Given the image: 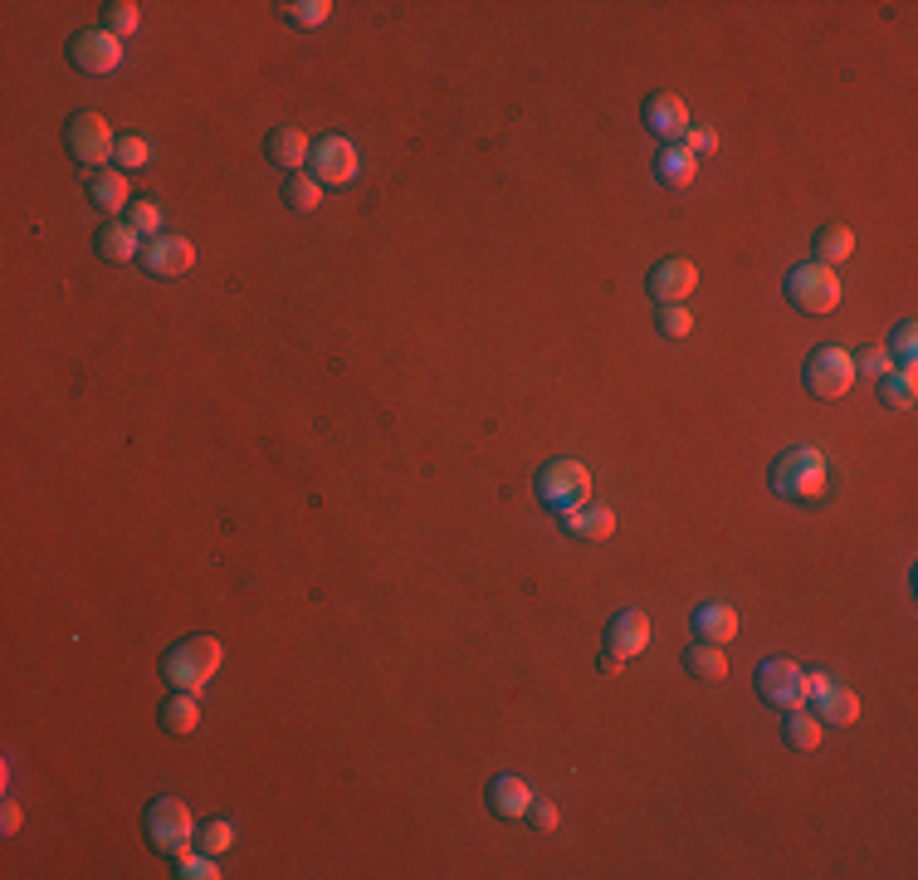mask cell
<instances>
[{
    "instance_id": "1",
    "label": "cell",
    "mask_w": 918,
    "mask_h": 880,
    "mask_svg": "<svg viewBox=\"0 0 918 880\" xmlns=\"http://www.w3.org/2000/svg\"><path fill=\"white\" fill-rule=\"evenodd\" d=\"M825 480H831V470H825V455L816 446L781 450V455L773 460V470H767V484H773V494H781V500H797V504L821 500Z\"/></svg>"
},
{
    "instance_id": "2",
    "label": "cell",
    "mask_w": 918,
    "mask_h": 880,
    "mask_svg": "<svg viewBox=\"0 0 918 880\" xmlns=\"http://www.w3.org/2000/svg\"><path fill=\"white\" fill-rule=\"evenodd\" d=\"M220 656H225L220 641L201 631V636H186V641H176V646L166 651V656H162V675H166V685H172V690L201 695L210 685V675L220 670Z\"/></svg>"
},
{
    "instance_id": "3",
    "label": "cell",
    "mask_w": 918,
    "mask_h": 880,
    "mask_svg": "<svg viewBox=\"0 0 918 880\" xmlns=\"http://www.w3.org/2000/svg\"><path fill=\"white\" fill-rule=\"evenodd\" d=\"M532 490H538V500L548 504V509L572 514L592 500V475H586L582 460H548V465L538 470V480H532Z\"/></svg>"
},
{
    "instance_id": "4",
    "label": "cell",
    "mask_w": 918,
    "mask_h": 880,
    "mask_svg": "<svg viewBox=\"0 0 918 880\" xmlns=\"http://www.w3.org/2000/svg\"><path fill=\"white\" fill-rule=\"evenodd\" d=\"M787 303L797 313H831L835 303H841V279H835L831 265H821V259H807V265H797L787 275Z\"/></svg>"
},
{
    "instance_id": "5",
    "label": "cell",
    "mask_w": 918,
    "mask_h": 880,
    "mask_svg": "<svg viewBox=\"0 0 918 880\" xmlns=\"http://www.w3.org/2000/svg\"><path fill=\"white\" fill-rule=\"evenodd\" d=\"M142 831L156 851L181 856V851H191V841H196V817H191V807L181 803V797H156L142 817Z\"/></svg>"
},
{
    "instance_id": "6",
    "label": "cell",
    "mask_w": 918,
    "mask_h": 880,
    "mask_svg": "<svg viewBox=\"0 0 918 880\" xmlns=\"http://www.w3.org/2000/svg\"><path fill=\"white\" fill-rule=\"evenodd\" d=\"M64 147H69V157L78 167H88V172H104L108 157L118 152V138H112L108 118L104 112H74L69 128H64Z\"/></svg>"
},
{
    "instance_id": "7",
    "label": "cell",
    "mask_w": 918,
    "mask_h": 880,
    "mask_svg": "<svg viewBox=\"0 0 918 880\" xmlns=\"http://www.w3.org/2000/svg\"><path fill=\"white\" fill-rule=\"evenodd\" d=\"M801 377H807L811 397L835 401V397H845L850 382H855V363H850L845 347H816L807 357V367H801Z\"/></svg>"
},
{
    "instance_id": "8",
    "label": "cell",
    "mask_w": 918,
    "mask_h": 880,
    "mask_svg": "<svg viewBox=\"0 0 918 880\" xmlns=\"http://www.w3.org/2000/svg\"><path fill=\"white\" fill-rule=\"evenodd\" d=\"M757 695L773 709H801L807 705V670L797 661H763L757 665Z\"/></svg>"
},
{
    "instance_id": "9",
    "label": "cell",
    "mask_w": 918,
    "mask_h": 880,
    "mask_svg": "<svg viewBox=\"0 0 918 880\" xmlns=\"http://www.w3.org/2000/svg\"><path fill=\"white\" fill-rule=\"evenodd\" d=\"M807 699H811V715L821 719V725H855L860 719V695L835 685L825 670L807 675Z\"/></svg>"
},
{
    "instance_id": "10",
    "label": "cell",
    "mask_w": 918,
    "mask_h": 880,
    "mask_svg": "<svg viewBox=\"0 0 918 880\" xmlns=\"http://www.w3.org/2000/svg\"><path fill=\"white\" fill-rule=\"evenodd\" d=\"M142 269L156 279H176V275H191L196 269V245L181 240V235H152L142 245Z\"/></svg>"
},
{
    "instance_id": "11",
    "label": "cell",
    "mask_w": 918,
    "mask_h": 880,
    "mask_svg": "<svg viewBox=\"0 0 918 880\" xmlns=\"http://www.w3.org/2000/svg\"><path fill=\"white\" fill-rule=\"evenodd\" d=\"M69 64L84 74H112L122 64V40L108 35V30H84L69 44Z\"/></svg>"
},
{
    "instance_id": "12",
    "label": "cell",
    "mask_w": 918,
    "mask_h": 880,
    "mask_svg": "<svg viewBox=\"0 0 918 880\" xmlns=\"http://www.w3.org/2000/svg\"><path fill=\"white\" fill-rule=\"evenodd\" d=\"M309 172L318 176L323 186H347V182L357 176V147L347 142V138H323V142H313Z\"/></svg>"
},
{
    "instance_id": "13",
    "label": "cell",
    "mask_w": 918,
    "mask_h": 880,
    "mask_svg": "<svg viewBox=\"0 0 918 880\" xmlns=\"http://www.w3.org/2000/svg\"><path fill=\"white\" fill-rule=\"evenodd\" d=\"M699 285V269H694V259H660V265L650 269V299L660 303H684L689 293H694Z\"/></svg>"
},
{
    "instance_id": "14",
    "label": "cell",
    "mask_w": 918,
    "mask_h": 880,
    "mask_svg": "<svg viewBox=\"0 0 918 880\" xmlns=\"http://www.w3.org/2000/svg\"><path fill=\"white\" fill-rule=\"evenodd\" d=\"M645 646H650V616L636 612V607H626V612L611 616V626H606V651H611V656L630 661V656H640Z\"/></svg>"
},
{
    "instance_id": "15",
    "label": "cell",
    "mask_w": 918,
    "mask_h": 880,
    "mask_svg": "<svg viewBox=\"0 0 918 880\" xmlns=\"http://www.w3.org/2000/svg\"><path fill=\"white\" fill-rule=\"evenodd\" d=\"M640 118H645V128L655 132V138H665V142H684V132H689V108L679 104L674 94H655V98H645V108H640Z\"/></svg>"
},
{
    "instance_id": "16",
    "label": "cell",
    "mask_w": 918,
    "mask_h": 880,
    "mask_svg": "<svg viewBox=\"0 0 918 880\" xmlns=\"http://www.w3.org/2000/svg\"><path fill=\"white\" fill-rule=\"evenodd\" d=\"M94 250L98 259H112V265H122V259H138L142 255V235L132 230V221H104L98 225V235H94Z\"/></svg>"
},
{
    "instance_id": "17",
    "label": "cell",
    "mask_w": 918,
    "mask_h": 880,
    "mask_svg": "<svg viewBox=\"0 0 918 880\" xmlns=\"http://www.w3.org/2000/svg\"><path fill=\"white\" fill-rule=\"evenodd\" d=\"M528 803H532V787L523 783V777L498 773L489 783V812H494V817L518 822V817H528Z\"/></svg>"
},
{
    "instance_id": "18",
    "label": "cell",
    "mask_w": 918,
    "mask_h": 880,
    "mask_svg": "<svg viewBox=\"0 0 918 880\" xmlns=\"http://www.w3.org/2000/svg\"><path fill=\"white\" fill-rule=\"evenodd\" d=\"M562 528L572 538H582V544H606V538L616 534V514L601 509V504H582V509L562 514Z\"/></svg>"
},
{
    "instance_id": "19",
    "label": "cell",
    "mask_w": 918,
    "mask_h": 880,
    "mask_svg": "<svg viewBox=\"0 0 918 880\" xmlns=\"http://www.w3.org/2000/svg\"><path fill=\"white\" fill-rule=\"evenodd\" d=\"M694 636L709 641V646H728V641L738 636V612L723 602H704L694 612Z\"/></svg>"
},
{
    "instance_id": "20",
    "label": "cell",
    "mask_w": 918,
    "mask_h": 880,
    "mask_svg": "<svg viewBox=\"0 0 918 880\" xmlns=\"http://www.w3.org/2000/svg\"><path fill=\"white\" fill-rule=\"evenodd\" d=\"M655 176H660L665 186H694V176H699V157L689 152L684 142H674V147H665L660 157H655Z\"/></svg>"
},
{
    "instance_id": "21",
    "label": "cell",
    "mask_w": 918,
    "mask_h": 880,
    "mask_svg": "<svg viewBox=\"0 0 918 880\" xmlns=\"http://www.w3.org/2000/svg\"><path fill=\"white\" fill-rule=\"evenodd\" d=\"M264 147H269V157H274V167H289V176H293V172H303V162L313 157V142L303 138L299 128H274Z\"/></svg>"
},
{
    "instance_id": "22",
    "label": "cell",
    "mask_w": 918,
    "mask_h": 880,
    "mask_svg": "<svg viewBox=\"0 0 918 880\" xmlns=\"http://www.w3.org/2000/svg\"><path fill=\"white\" fill-rule=\"evenodd\" d=\"M684 670L694 675V680H704V685H719L723 675H728V656H723V646L689 641V646H684Z\"/></svg>"
},
{
    "instance_id": "23",
    "label": "cell",
    "mask_w": 918,
    "mask_h": 880,
    "mask_svg": "<svg viewBox=\"0 0 918 880\" xmlns=\"http://www.w3.org/2000/svg\"><path fill=\"white\" fill-rule=\"evenodd\" d=\"M88 196H94V206L112 221L122 206H128V176L108 172V167H104V172H88Z\"/></svg>"
},
{
    "instance_id": "24",
    "label": "cell",
    "mask_w": 918,
    "mask_h": 880,
    "mask_svg": "<svg viewBox=\"0 0 918 880\" xmlns=\"http://www.w3.org/2000/svg\"><path fill=\"white\" fill-rule=\"evenodd\" d=\"M781 739H787V749H797V753H816L821 749V719L807 715V705L787 709V719H781Z\"/></svg>"
},
{
    "instance_id": "25",
    "label": "cell",
    "mask_w": 918,
    "mask_h": 880,
    "mask_svg": "<svg viewBox=\"0 0 918 880\" xmlns=\"http://www.w3.org/2000/svg\"><path fill=\"white\" fill-rule=\"evenodd\" d=\"M918 397V372L914 367H889L879 377V401L884 406H894V411H909Z\"/></svg>"
},
{
    "instance_id": "26",
    "label": "cell",
    "mask_w": 918,
    "mask_h": 880,
    "mask_svg": "<svg viewBox=\"0 0 918 880\" xmlns=\"http://www.w3.org/2000/svg\"><path fill=\"white\" fill-rule=\"evenodd\" d=\"M196 725H201V705H196V695L191 690H172V699L162 705V729L166 733H196Z\"/></svg>"
},
{
    "instance_id": "27",
    "label": "cell",
    "mask_w": 918,
    "mask_h": 880,
    "mask_svg": "<svg viewBox=\"0 0 918 880\" xmlns=\"http://www.w3.org/2000/svg\"><path fill=\"white\" fill-rule=\"evenodd\" d=\"M283 206L299 211V216H309V211L323 206V182L313 172H293L289 182H283Z\"/></svg>"
},
{
    "instance_id": "28",
    "label": "cell",
    "mask_w": 918,
    "mask_h": 880,
    "mask_svg": "<svg viewBox=\"0 0 918 880\" xmlns=\"http://www.w3.org/2000/svg\"><path fill=\"white\" fill-rule=\"evenodd\" d=\"M850 250H855V230L850 225H825L816 235V259L821 265H841V259H850Z\"/></svg>"
},
{
    "instance_id": "29",
    "label": "cell",
    "mask_w": 918,
    "mask_h": 880,
    "mask_svg": "<svg viewBox=\"0 0 918 880\" xmlns=\"http://www.w3.org/2000/svg\"><path fill=\"white\" fill-rule=\"evenodd\" d=\"M196 846L206 856H225L235 846V827L225 817H215V822H206V827H196Z\"/></svg>"
},
{
    "instance_id": "30",
    "label": "cell",
    "mask_w": 918,
    "mask_h": 880,
    "mask_svg": "<svg viewBox=\"0 0 918 880\" xmlns=\"http://www.w3.org/2000/svg\"><path fill=\"white\" fill-rule=\"evenodd\" d=\"M104 30L108 35H132V30H138V6H132V0H108L104 6Z\"/></svg>"
},
{
    "instance_id": "31",
    "label": "cell",
    "mask_w": 918,
    "mask_h": 880,
    "mask_svg": "<svg viewBox=\"0 0 918 880\" xmlns=\"http://www.w3.org/2000/svg\"><path fill=\"white\" fill-rule=\"evenodd\" d=\"M128 221H132V230L138 235H147V240H152V235H162V206H156V201H132L128 206Z\"/></svg>"
},
{
    "instance_id": "32",
    "label": "cell",
    "mask_w": 918,
    "mask_h": 880,
    "mask_svg": "<svg viewBox=\"0 0 918 880\" xmlns=\"http://www.w3.org/2000/svg\"><path fill=\"white\" fill-rule=\"evenodd\" d=\"M327 0H299V6H283V15H289V25H299V30H318L323 20H327Z\"/></svg>"
},
{
    "instance_id": "33",
    "label": "cell",
    "mask_w": 918,
    "mask_h": 880,
    "mask_svg": "<svg viewBox=\"0 0 918 880\" xmlns=\"http://www.w3.org/2000/svg\"><path fill=\"white\" fill-rule=\"evenodd\" d=\"M112 162L122 167V172H142L147 162H152V147L142 138H118V152H112Z\"/></svg>"
},
{
    "instance_id": "34",
    "label": "cell",
    "mask_w": 918,
    "mask_h": 880,
    "mask_svg": "<svg viewBox=\"0 0 918 880\" xmlns=\"http://www.w3.org/2000/svg\"><path fill=\"white\" fill-rule=\"evenodd\" d=\"M914 353H918V329H914V319H904L889 343V357H894V367H914Z\"/></svg>"
},
{
    "instance_id": "35",
    "label": "cell",
    "mask_w": 918,
    "mask_h": 880,
    "mask_svg": "<svg viewBox=\"0 0 918 880\" xmlns=\"http://www.w3.org/2000/svg\"><path fill=\"white\" fill-rule=\"evenodd\" d=\"M850 363H855V377L860 372H865V377H884V372L894 367V357H889V347H860Z\"/></svg>"
},
{
    "instance_id": "36",
    "label": "cell",
    "mask_w": 918,
    "mask_h": 880,
    "mask_svg": "<svg viewBox=\"0 0 918 880\" xmlns=\"http://www.w3.org/2000/svg\"><path fill=\"white\" fill-rule=\"evenodd\" d=\"M660 333L665 337H689V333H694V313L679 309V303H665V309H660Z\"/></svg>"
},
{
    "instance_id": "37",
    "label": "cell",
    "mask_w": 918,
    "mask_h": 880,
    "mask_svg": "<svg viewBox=\"0 0 918 880\" xmlns=\"http://www.w3.org/2000/svg\"><path fill=\"white\" fill-rule=\"evenodd\" d=\"M176 876L181 880H215L220 871H215V856H191V851H181V861H176Z\"/></svg>"
},
{
    "instance_id": "38",
    "label": "cell",
    "mask_w": 918,
    "mask_h": 880,
    "mask_svg": "<svg viewBox=\"0 0 918 880\" xmlns=\"http://www.w3.org/2000/svg\"><path fill=\"white\" fill-rule=\"evenodd\" d=\"M528 822H532V831H552V827H558V807H552L548 797H532V803H528Z\"/></svg>"
},
{
    "instance_id": "39",
    "label": "cell",
    "mask_w": 918,
    "mask_h": 880,
    "mask_svg": "<svg viewBox=\"0 0 918 880\" xmlns=\"http://www.w3.org/2000/svg\"><path fill=\"white\" fill-rule=\"evenodd\" d=\"M684 147H689L694 157H709L713 147H719V132H713V128H689V132H684Z\"/></svg>"
},
{
    "instance_id": "40",
    "label": "cell",
    "mask_w": 918,
    "mask_h": 880,
    "mask_svg": "<svg viewBox=\"0 0 918 880\" xmlns=\"http://www.w3.org/2000/svg\"><path fill=\"white\" fill-rule=\"evenodd\" d=\"M0 827H6V837H15V831H20V803H15V797H6V812H0Z\"/></svg>"
},
{
    "instance_id": "41",
    "label": "cell",
    "mask_w": 918,
    "mask_h": 880,
    "mask_svg": "<svg viewBox=\"0 0 918 880\" xmlns=\"http://www.w3.org/2000/svg\"><path fill=\"white\" fill-rule=\"evenodd\" d=\"M620 665H626V661L611 656V651H601V656H596V670H601V675H620Z\"/></svg>"
}]
</instances>
